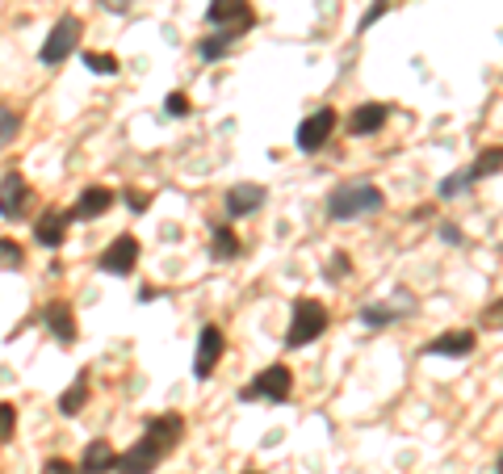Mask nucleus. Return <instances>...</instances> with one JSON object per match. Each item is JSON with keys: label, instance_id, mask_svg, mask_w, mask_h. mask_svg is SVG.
<instances>
[{"label": "nucleus", "instance_id": "1", "mask_svg": "<svg viewBox=\"0 0 503 474\" xmlns=\"http://www.w3.org/2000/svg\"><path fill=\"white\" fill-rule=\"evenodd\" d=\"M382 210V190L369 185V181H344L328 193V219L336 222H352V219H365Z\"/></svg>", "mask_w": 503, "mask_h": 474}, {"label": "nucleus", "instance_id": "2", "mask_svg": "<svg viewBox=\"0 0 503 474\" xmlns=\"http://www.w3.org/2000/svg\"><path fill=\"white\" fill-rule=\"evenodd\" d=\"M328 328V307L319 299H298L290 311V328H285V348H306L311 340H319Z\"/></svg>", "mask_w": 503, "mask_h": 474}, {"label": "nucleus", "instance_id": "3", "mask_svg": "<svg viewBox=\"0 0 503 474\" xmlns=\"http://www.w3.org/2000/svg\"><path fill=\"white\" fill-rule=\"evenodd\" d=\"M290 391H294V369H290V365H268L265 374H256L248 386H239V399H244V403H256V399L285 403Z\"/></svg>", "mask_w": 503, "mask_h": 474}, {"label": "nucleus", "instance_id": "4", "mask_svg": "<svg viewBox=\"0 0 503 474\" xmlns=\"http://www.w3.org/2000/svg\"><path fill=\"white\" fill-rule=\"evenodd\" d=\"M80 34H84V26H80V17H59V21H55V30H50V38L43 43V51H38V59H43L47 67L63 64V59H67V55L76 51Z\"/></svg>", "mask_w": 503, "mask_h": 474}, {"label": "nucleus", "instance_id": "5", "mask_svg": "<svg viewBox=\"0 0 503 474\" xmlns=\"http://www.w3.org/2000/svg\"><path fill=\"white\" fill-rule=\"evenodd\" d=\"M205 21H210V26H219V30H227L231 38H239L244 30L256 26V13L248 9V0H210Z\"/></svg>", "mask_w": 503, "mask_h": 474}, {"label": "nucleus", "instance_id": "6", "mask_svg": "<svg viewBox=\"0 0 503 474\" xmlns=\"http://www.w3.org/2000/svg\"><path fill=\"white\" fill-rule=\"evenodd\" d=\"M30 206H34L30 181H26L21 173H9L4 181H0V219H4V222L26 219V214H30Z\"/></svg>", "mask_w": 503, "mask_h": 474}, {"label": "nucleus", "instance_id": "7", "mask_svg": "<svg viewBox=\"0 0 503 474\" xmlns=\"http://www.w3.org/2000/svg\"><path fill=\"white\" fill-rule=\"evenodd\" d=\"M159 462H164V449H159V445L151 441L147 432H143L139 445H130L126 454H118V458H113V470H118V474H151Z\"/></svg>", "mask_w": 503, "mask_h": 474}, {"label": "nucleus", "instance_id": "8", "mask_svg": "<svg viewBox=\"0 0 503 474\" xmlns=\"http://www.w3.org/2000/svg\"><path fill=\"white\" fill-rule=\"evenodd\" d=\"M336 122H340V118H336V110H331V105L314 110L311 118H302V122H298V135H294V139H298V152H306V156H311V152H319V147L331 139Z\"/></svg>", "mask_w": 503, "mask_h": 474}, {"label": "nucleus", "instance_id": "9", "mask_svg": "<svg viewBox=\"0 0 503 474\" xmlns=\"http://www.w3.org/2000/svg\"><path fill=\"white\" fill-rule=\"evenodd\" d=\"M222 353H227V336H222V328H214V323H205L202 336H197V357H193V378L205 382L210 374H214V365L222 361Z\"/></svg>", "mask_w": 503, "mask_h": 474}, {"label": "nucleus", "instance_id": "10", "mask_svg": "<svg viewBox=\"0 0 503 474\" xmlns=\"http://www.w3.org/2000/svg\"><path fill=\"white\" fill-rule=\"evenodd\" d=\"M135 265H139V239L135 236H118L105 253L97 256V269L110 273V277H126Z\"/></svg>", "mask_w": 503, "mask_h": 474}, {"label": "nucleus", "instance_id": "11", "mask_svg": "<svg viewBox=\"0 0 503 474\" xmlns=\"http://www.w3.org/2000/svg\"><path fill=\"white\" fill-rule=\"evenodd\" d=\"M110 206H113V190L89 185V190L76 198V206L67 210V222H97L101 214H110Z\"/></svg>", "mask_w": 503, "mask_h": 474}, {"label": "nucleus", "instance_id": "12", "mask_svg": "<svg viewBox=\"0 0 503 474\" xmlns=\"http://www.w3.org/2000/svg\"><path fill=\"white\" fill-rule=\"evenodd\" d=\"M265 185H252V181H239V185H231L227 190V198H222V206H227V214L231 219H248V214H256L260 206H265Z\"/></svg>", "mask_w": 503, "mask_h": 474}, {"label": "nucleus", "instance_id": "13", "mask_svg": "<svg viewBox=\"0 0 503 474\" xmlns=\"http://www.w3.org/2000/svg\"><path fill=\"white\" fill-rule=\"evenodd\" d=\"M43 323H47V332L55 336L59 345H76V315H72V307H67V302H47Z\"/></svg>", "mask_w": 503, "mask_h": 474}, {"label": "nucleus", "instance_id": "14", "mask_svg": "<svg viewBox=\"0 0 503 474\" xmlns=\"http://www.w3.org/2000/svg\"><path fill=\"white\" fill-rule=\"evenodd\" d=\"M474 332H445V336H437V340H428V357H470L474 353Z\"/></svg>", "mask_w": 503, "mask_h": 474}, {"label": "nucleus", "instance_id": "15", "mask_svg": "<svg viewBox=\"0 0 503 474\" xmlns=\"http://www.w3.org/2000/svg\"><path fill=\"white\" fill-rule=\"evenodd\" d=\"M386 105L382 101H365V105H357V110L348 113V130L352 135H374V130L386 127Z\"/></svg>", "mask_w": 503, "mask_h": 474}, {"label": "nucleus", "instance_id": "16", "mask_svg": "<svg viewBox=\"0 0 503 474\" xmlns=\"http://www.w3.org/2000/svg\"><path fill=\"white\" fill-rule=\"evenodd\" d=\"M143 432H147V437H151V441H156L159 449L168 454V449H173V445L185 437V420H181V416H156V420H147V428H143Z\"/></svg>", "mask_w": 503, "mask_h": 474}, {"label": "nucleus", "instance_id": "17", "mask_svg": "<svg viewBox=\"0 0 503 474\" xmlns=\"http://www.w3.org/2000/svg\"><path fill=\"white\" fill-rule=\"evenodd\" d=\"M63 236H67V214H59V210L38 214V222H34V239H38L43 248H59Z\"/></svg>", "mask_w": 503, "mask_h": 474}, {"label": "nucleus", "instance_id": "18", "mask_svg": "<svg viewBox=\"0 0 503 474\" xmlns=\"http://www.w3.org/2000/svg\"><path fill=\"white\" fill-rule=\"evenodd\" d=\"M113 458H118V454H113L110 441H89V449H84V458H80L76 474H110Z\"/></svg>", "mask_w": 503, "mask_h": 474}, {"label": "nucleus", "instance_id": "19", "mask_svg": "<svg viewBox=\"0 0 503 474\" xmlns=\"http://www.w3.org/2000/svg\"><path fill=\"white\" fill-rule=\"evenodd\" d=\"M84 403H89V374H76V382H72V386L59 395V411L72 420V416L84 411Z\"/></svg>", "mask_w": 503, "mask_h": 474}, {"label": "nucleus", "instance_id": "20", "mask_svg": "<svg viewBox=\"0 0 503 474\" xmlns=\"http://www.w3.org/2000/svg\"><path fill=\"white\" fill-rule=\"evenodd\" d=\"M210 256H214V260H236L239 256V236L231 227H214V231H210Z\"/></svg>", "mask_w": 503, "mask_h": 474}, {"label": "nucleus", "instance_id": "21", "mask_svg": "<svg viewBox=\"0 0 503 474\" xmlns=\"http://www.w3.org/2000/svg\"><path fill=\"white\" fill-rule=\"evenodd\" d=\"M17 130H21V113H17L13 105H4V101H0V152L17 139Z\"/></svg>", "mask_w": 503, "mask_h": 474}, {"label": "nucleus", "instance_id": "22", "mask_svg": "<svg viewBox=\"0 0 503 474\" xmlns=\"http://www.w3.org/2000/svg\"><path fill=\"white\" fill-rule=\"evenodd\" d=\"M231 43H236V38H231V34H227V30H219V34H214V38H205L202 47H197V55H202L205 64H214V59H222V55L231 51Z\"/></svg>", "mask_w": 503, "mask_h": 474}, {"label": "nucleus", "instance_id": "23", "mask_svg": "<svg viewBox=\"0 0 503 474\" xmlns=\"http://www.w3.org/2000/svg\"><path fill=\"white\" fill-rule=\"evenodd\" d=\"M84 67H93L97 76H118L122 72V64L113 55H105V51H84Z\"/></svg>", "mask_w": 503, "mask_h": 474}, {"label": "nucleus", "instance_id": "24", "mask_svg": "<svg viewBox=\"0 0 503 474\" xmlns=\"http://www.w3.org/2000/svg\"><path fill=\"white\" fill-rule=\"evenodd\" d=\"M499 164H503V152L499 147H487L483 156H478V164L470 168V181H483V176H495L499 173Z\"/></svg>", "mask_w": 503, "mask_h": 474}, {"label": "nucleus", "instance_id": "25", "mask_svg": "<svg viewBox=\"0 0 503 474\" xmlns=\"http://www.w3.org/2000/svg\"><path fill=\"white\" fill-rule=\"evenodd\" d=\"M361 319L369 323V328H386V323L399 319V311H391L386 302H369V307H361Z\"/></svg>", "mask_w": 503, "mask_h": 474}, {"label": "nucleus", "instance_id": "26", "mask_svg": "<svg viewBox=\"0 0 503 474\" xmlns=\"http://www.w3.org/2000/svg\"><path fill=\"white\" fill-rule=\"evenodd\" d=\"M26 265V248L17 239H0V269H21Z\"/></svg>", "mask_w": 503, "mask_h": 474}, {"label": "nucleus", "instance_id": "27", "mask_svg": "<svg viewBox=\"0 0 503 474\" xmlns=\"http://www.w3.org/2000/svg\"><path fill=\"white\" fill-rule=\"evenodd\" d=\"M13 428H17V408L13 403H0V445L13 441Z\"/></svg>", "mask_w": 503, "mask_h": 474}, {"label": "nucleus", "instance_id": "28", "mask_svg": "<svg viewBox=\"0 0 503 474\" xmlns=\"http://www.w3.org/2000/svg\"><path fill=\"white\" fill-rule=\"evenodd\" d=\"M474 181L470 173H461V176H449V181H440V198H457V193H466Z\"/></svg>", "mask_w": 503, "mask_h": 474}, {"label": "nucleus", "instance_id": "29", "mask_svg": "<svg viewBox=\"0 0 503 474\" xmlns=\"http://www.w3.org/2000/svg\"><path fill=\"white\" fill-rule=\"evenodd\" d=\"M164 105H168V118H185V113L193 110L185 93H168V101H164Z\"/></svg>", "mask_w": 503, "mask_h": 474}, {"label": "nucleus", "instance_id": "30", "mask_svg": "<svg viewBox=\"0 0 503 474\" xmlns=\"http://www.w3.org/2000/svg\"><path fill=\"white\" fill-rule=\"evenodd\" d=\"M344 273H348V256L336 253V256H331V265H328V277H331V282H340Z\"/></svg>", "mask_w": 503, "mask_h": 474}, {"label": "nucleus", "instance_id": "31", "mask_svg": "<svg viewBox=\"0 0 503 474\" xmlns=\"http://www.w3.org/2000/svg\"><path fill=\"white\" fill-rule=\"evenodd\" d=\"M386 9H391V0H374V9H369V13L361 17V30H369V26H374V21H377L382 13H386Z\"/></svg>", "mask_w": 503, "mask_h": 474}, {"label": "nucleus", "instance_id": "32", "mask_svg": "<svg viewBox=\"0 0 503 474\" xmlns=\"http://www.w3.org/2000/svg\"><path fill=\"white\" fill-rule=\"evenodd\" d=\"M43 474H76V466H72V462H63V458H50L47 466H43Z\"/></svg>", "mask_w": 503, "mask_h": 474}, {"label": "nucleus", "instance_id": "33", "mask_svg": "<svg viewBox=\"0 0 503 474\" xmlns=\"http://www.w3.org/2000/svg\"><path fill=\"white\" fill-rule=\"evenodd\" d=\"M126 202H130V210H135V214H143V210H147V193L126 190Z\"/></svg>", "mask_w": 503, "mask_h": 474}, {"label": "nucleus", "instance_id": "34", "mask_svg": "<svg viewBox=\"0 0 503 474\" xmlns=\"http://www.w3.org/2000/svg\"><path fill=\"white\" fill-rule=\"evenodd\" d=\"M440 239H445V244H461V227L445 222V227H440Z\"/></svg>", "mask_w": 503, "mask_h": 474}, {"label": "nucleus", "instance_id": "35", "mask_svg": "<svg viewBox=\"0 0 503 474\" xmlns=\"http://www.w3.org/2000/svg\"><path fill=\"white\" fill-rule=\"evenodd\" d=\"M105 9H113V13H122V9H126V0H105Z\"/></svg>", "mask_w": 503, "mask_h": 474}, {"label": "nucleus", "instance_id": "36", "mask_svg": "<svg viewBox=\"0 0 503 474\" xmlns=\"http://www.w3.org/2000/svg\"><path fill=\"white\" fill-rule=\"evenodd\" d=\"M248 474H260V470H248Z\"/></svg>", "mask_w": 503, "mask_h": 474}]
</instances>
